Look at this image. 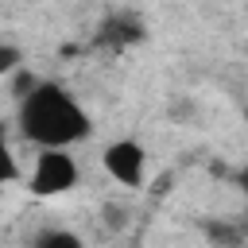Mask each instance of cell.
Here are the masks:
<instances>
[{"mask_svg": "<svg viewBox=\"0 0 248 248\" xmlns=\"http://www.w3.org/2000/svg\"><path fill=\"white\" fill-rule=\"evenodd\" d=\"M236 186H240V190H244V194H248V163H244V167H240V174H236Z\"/></svg>", "mask_w": 248, "mask_h": 248, "instance_id": "obj_9", "label": "cell"}, {"mask_svg": "<svg viewBox=\"0 0 248 248\" xmlns=\"http://www.w3.org/2000/svg\"><path fill=\"white\" fill-rule=\"evenodd\" d=\"M19 62H23V50L12 43H0V74H16Z\"/></svg>", "mask_w": 248, "mask_h": 248, "instance_id": "obj_8", "label": "cell"}, {"mask_svg": "<svg viewBox=\"0 0 248 248\" xmlns=\"http://www.w3.org/2000/svg\"><path fill=\"white\" fill-rule=\"evenodd\" d=\"M105 170L112 174V182H120L124 190H140L143 186V170H147V151L136 140H112L101 155Z\"/></svg>", "mask_w": 248, "mask_h": 248, "instance_id": "obj_3", "label": "cell"}, {"mask_svg": "<svg viewBox=\"0 0 248 248\" xmlns=\"http://www.w3.org/2000/svg\"><path fill=\"white\" fill-rule=\"evenodd\" d=\"M78 178H81V170H78L70 151H39L27 186L39 198H58V194H70L78 186Z\"/></svg>", "mask_w": 248, "mask_h": 248, "instance_id": "obj_2", "label": "cell"}, {"mask_svg": "<svg viewBox=\"0 0 248 248\" xmlns=\"http://www.w3.org/2000/svg\"><path fill=\"white\" fill-rule=\"evenodd\" d=\"M16 124H19L23 140H31L39 151H70L93 128L89 112L58 81H39L27 97H19Z\"/></svg>", "mask_w": 248, "mask_h": 248, "instance_id": "obj_1", "label": "cell"}, {"mask_svg": "<svg viewBox=\"0 0 248 248\" xmlns=\"http://www.w3.org/2000/svg\"><path fill=\"white\" fill-rule=\"evenodd\" d=\"M143 35H147V27H143V19L136 12H108L101 19V27L93 31V43L108 46V50H124V46L140 43Z\"/></svg>", "mask_w": 248, "mask_h": 248, "instance_id": "obj_4", "label": "cell"}, {"mask_svg": "<svg viewBox=\"0 0 248 248\" xmlns=\"http://www.w3.org/2000/svg\"><path fill=\"white\" fill-rule=\"evenodd\" d=\"M31 248H85V240L70 229H39L31 236Z\"/></svg>", "mask_w": 248, "mask_h": 248, "instance_id": "obj_5", "label": "cell"}, {"mask_svg": "<svg viewBox=\"0 0 248 248\" xmlns=\"http://www.w3.org/2000/svg\"><path fill=\"white\" fill-rule=\"evenodd\" d=\"M16 178H19V163H16L12 143H8V132H4V124H0V186H8V182H16Z\"/></svg>", "mask_w": 248, "mask_h": 248, "instance_id": "obj_7", "label": "cell"}, {"mask_svg": "<svg viewBox=\"0 0 248 248\" xmlns=\"http://www.w3.org/2000/svg\"><path fill=\"white\" fill-rule=\"evenodd\" d=\"M202 232L209 236V244H217V248H240V229H232V225H225V221H202Z\"/></svg>", "mask_w": 248, "mask_h": 248, "instance_id": "obj_6", "label": "cell"}]
</instances>
